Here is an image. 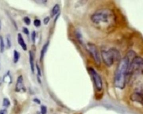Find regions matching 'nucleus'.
Wrapping results in <instances>:
<instances>
[{
	"instance_id": "19",
	"label": "nucleus",
	"mask_w": 143,
	"mask_h": 114,
	"mask_svg": "<svg viewBox=\"0 0 143 114\" xmlns=\"http://www.w3.org/2000/svg\"><path fill=\"white\" fill-rule=\"evenodd\" d=\"M24 21L25 24L26 25H30L31 23V21L30 18H29V17H27V16H25V17H24Z\"/></svg>"
},
{
	"instance_id": "25",
	"label": "nucleus",
	"mask_w": 143,
	"mask_h": 114,
	"mask_svg": "<svg viewBox=\"0 0 143 114\" xmlns=\"http://www.w3.org/2000/svg\"><path fill=\"white\" fill-rule=\"evenodd\" d=\"M23 32L26 35H29V30L26 27L23 28Z\"/></svg>"
},
{
	"instance_id": "23",
	"label": "nucleus",
	"mask_w": 143,
	"mask_h": 114,
	"mask_svg": "<svg viewBox=\"0 0 143 114\" xmlns=\"http://www.w3.org/2000/svg\"><path fill=\"white\" fill-rule=\"evenodd\" d=\"M36 69H37V74H38V76H41V75H42L40 67H39V66L37 63H36Z\"/></svg>"
},
{
	"instance_id": "24",
	"label": "nucleus",
	"mask_w": 143,
	"mask_h": 114,
	"mask_svg": "<svg viewBox=\"0 0 143 114\" xmlns=\"http://www.w3.org/2000/svg\"><path fill=\"white\" fill-rule=\"evenodd\" d=\"M50 21V18L49 16H47L43 19V23L45 25H47Z\"/></svg>"
},
{
	"instance_id": "18",
	"label": "nucleus",
	"mask_w": 143,
	"mask_h": 114,
	"mask_svg": "<svg viewBox=\"0 0 143 114\" xmlns=\"http://www.w3.org/2000/svg\"><path fill=\"white\" fill-rule=\"evenodd\" d=\"M47 107L44 105H42L41 106V114H46L47 113Z\"/></svg>"
},
{
	"instance_id": "11",
	"label": "nucleus",
	"mask_w": 143,
	"mask_h": 114,
	"mask_svg": "<svg viewBox=\"0 0 143 114\" xmlns=\"http://www.w3.org/2000/svg\"><path fill=\"white\" fill-rule=\"evenodd\" d=\"M3 81L5 83H7L9 84H11L12 82V78L11 76V72L10 71H8L3 78Z\"/></svg>"
},
{
	"instance_id": "9",
	"label": "nucleus",
	"mask_w": 143,
	"mask_h": 114,
	"mask_svg": "<svg viewBox=\"0 0 143 114\" xmlns=\"http://www.w3.org/2000/svg\"><path fill=\"white\" fill-rule=\"evenodd\" d=\"M17 40H18V44L22 47V49H23L24 51H26L27 49V45L25 43V42L24 40V38L23 37L22 35L20 33H19L18 34Z\"/></svg>"
},
{
	"instance_id": "17",
	"label": "nucleus",
	"mask_w": 143,
	"mask_h": 114,
	"mask_svg": "<svg viewBox=\"0 0 143 114\" xmlns=\"http://www.w3.org/2000/svg\"><path fill=\"white\" fill-rule=\"evenodd\" d=\"M6 42H7V47L8 49H10L11 46V37L10 36H7L6 37Z\"/></svg>"
},
{
	"instance_id": "14",
	"label": "nucleus",
	"mask_w": 143,
	"mask_h": 114,
	"mask_svg": "<svg viewBox=\"0 0 143 114\" xmlns=\"http://www.w3.org/2000/svg\"><path fill=\"white\" fill-rule=\"evenodd\" d=\"M11 101L7 98H4L3 100V106L5 108H7L11 105Z\"/></svg>"
},
{
	"instance_id": "10",
	"label": "nucleus",
	"mask_w": 143,
	"mask_h": 114,
	"mask_svg": "<svg viewBox=\"0 0 143 114\" xmlns=\"http://www.w3.org/2000/svg\"><path fill=\"white\" fill-rule=\"evenodd\" d=\"M29 63L30 65L31 70L33 74L35 73V63H34V56L31 51H29Z\"/></svg>"
},
{
	"instance_id": "30",
	"label": "nucleus",
	"mask_w": 143,
	"mask_h": 114,
	"mask_svg": "<svg viewBox=\"0 0 143 114\" xmlns=\"http://www.w3.org/2000/svg\"><path fill=\"white\" fill-rule=\"evenodd\" d=\"M0 29H1V25H0Z\"/></svg>"
},
{
	"instance_id": "1",
	"label": "nucleus",
	"mask_w": 143,
	"mask_h": 114,
	"mask_svg": "<svg viewBox=\"0 0 143 114\" xmlns=\"http://www.w3.org/2000/svg\"><path fill=\"white\" fill-rule=\"evenodd\" d=\"M132 59L126 55L120 60L114 75V84L116 88L120 89L124 88L127 82L129 65Z\"/></svg>"
},
{
	"instance_id": "8",
	"label": "nucleus",
	"mask_w": 143,
	"mask_h": 114,
	"mask_svg": "<svg viewBox=\"0 0 143 114\" xmlns=\"http://www.w3.org/2000/svg\"><path fill=\"white\" fill-rule=\"evenodd\" d=\"M130 99L133 101L143 104V92L136 91L130 96Z\"/></svg>"
},
{
	"instance_id": "22",
	"label": "nucleus",
	"mask_w": 143,
	"mask_h": 114,
	"mask_svg": "<svg viewBox=\"0 0 143 114\" xmlns=\"http://www.w3.org/2000/svg\"><path fill=\"white\" fill-rule=\"evenodd\" d=\"M77 36L78 37V38L79 39V41L80 42H82V36L81 34L80 33V31H78L77 32Z\"/></svg>"
},
{
	"instance_id": "5",
	"label": "nucleus",
	"mask_w": 143,
	"mask_h": 114,
	"mask_svg": "<svg viewBox=\"0 0 143 114\" xmlns=\"http://www.w3.org/2000/svg\"><path fill=\"white\" fill-rule=\"evenodd\" d=\"M87 46L88 51L94 60L96 65L100 66L101 63V60L99 51L96 46L93 43H87Z\"/></svg>"
},
{
	"instance_id": "6",
	"label": "nucleus",
	"mask_w": 143,
	"mask_h": 114,
	"mask_svg": "<svg viewBox=\"0 0 143 114\" xmlns=\"http://www.w3.org/2000/svg\"><path fill=\"white\" fill-rule=\"evenodd\" d=\"M89 71L92 76L96 89L98 91L101 90L103 88V81L100 76L92 68H90Z\"/></svg>"
},
{
	"instance_id": "28",
	"label": "nucleus",
	"mask_w": 143,
	"mask_h": 114,
	"mask_svg": "<svg viewBox=\"0 0 143 114\" xmlns=\"http://www.w3.org/2000/svg\"><path fill=\"white\" fill-rule=\"evenodd\" d=\"M87 0H78V1L79 2V4L80 5H82L85 4L87 2Z\"/></svg>"
},
{
	"instance_id": "4",
	"label": "nucleus",
	"mask_w": 143,
	"mask_h": 114,
	"mask_svg": "<svg viewBox=\"0 0 143 114\" xmlns=\"http://www.w3.org/2000/svg\"><path fill=\"white\" fill-rule=\"evenodd\" d=\"M101 56L103 62L108 67L112 66L114 62L121 60V54L117 49L114 48L108 50H102Z\"/></svg>"
},
{
	"instance_id": "15",
	"label": "nucleus",
	"mask_w": 143,
	"mask_h": 114,
	"mask_svg": "<svg viewBox=\"0 0 143 114\" xmlns=\"http://www.w3.org/2000/svg\"><path fill=\"white\" fill-rule=\"evenodd\" d=\"M60 10V5L58 4H56L53 8L52 10V14L53 16L56 15L58 13Z\"/></svg>"
},
{
	"instance_id": "12",
	"label": "nucleus",
	"mask_w": 143,
	"mask_h": 114,
	"mask_svg": "<svg viewBox=\"0 0 143 114\" xmlns=\"http://www.w3.org/2000/svg\"><path fill=\"white\" fill-rule=\"evenodd\" d=\"M49 42H47L43 45V46L42 48V50L41 51V54H40V61H42L43 59L44 55L47 52L48 49V47L49 46Z\"/></svg>"
},
{
	"instance_id": "27",
	"label": "nucleus",
	"mask_w": 143,
	"mask_h": 114,
	"mask_svg": "<svg viewBox=\"0 0 143 114\" xmlns=\"http://www.w3.org/2000/svg\"><path fill=\"white\" fill-rule=\"evenodd\" d=\"M33 101L34 102H35V103H36L37 104H38V105H40V104H41V101H40V100H39L38 98H34L33 99Z\"/></svg>"
},
{
	"instance_id": "20",
	"label": "nucleus",
	"mask_w": 143,
	"mask_h": 114,
	"mask_svg": "<svg viewBox=\"0 0 143 114\" xmlns=\"http://www.w3.org/2000/svg\"><path fill=\"white\" fill-rule=\"evenodd\" d=\"M34 24L35 26L36 27H39L40 26L41 24V21L38 19H36L34 21Z\"/></svg>"
},
{
	"instance_id": "7",
	"label": "nucleus",
	"mask_w": 143,
	"mask_h": 114,
	"mask_svg": "<svg viewBox=\"0 0 143 114\" xmlns=\"http://www.w3.org/2000/svg\"><path fill=\"white\" fill-rule=\"evenodd\" d=\"M15 91L16 92H21L22 91H25V88L24 86V79L22 75L18 76L15 85Z\"/></svg>"
},
{
	"instance_id": "21",
	"label": "nucleus",
	"mask_w": 143,
	"mask_h": 114,
	"mask_svg": "<svg viewBox=\"0 0 143 114\" xmlns=\"http://www.w3.org/2000/svg\"><path fill=\"white\" fill-rule=\"evenodd\" d=\"M36 33L35 31H33L31 35V40L32 41L33 43H35V41H36Z\"/></svg>"
},
{
	"instance_id": "29",
	"label": "nucleus",
	"mask_w": 143,
	"mask_h": 114,
	"mask_svg": "<svg viewBox=\"0 0 143 114\" xmlns=\"http://www.w3.org/2000/svg\"><path fill=\"white\" fill-rule=\"evenodd\" d=\"M7 110L6 109H4L0 110V114H6Z\"/></svg>"
},
{
	"instance_id": "3",
	"label": "nucleus",
	"mask_w": 143,
	"mask_h": 114,
	"mask_svg": "<svg viewBox=\"0 0 143 114\" xmlns=\"http://www.w3.org/2000/svg\"><path fill=\"white\" fill-rule=\"evenodd\" d=\"M142 75H143V58L136 56L129 63L127 79L130 81Z\"/></svg>"
},
{
	"instance_id": "26",
	"label": "nucleus",
	"mask_w": 143,
	"mask_h": 114,
	"mask_svg": "<svg viewBox=\"0 0 143 114\" xmlns=\"http://www.w3.org/2000/svg\"><path fill=\"white\" fill-rule=\"evenodd\" d=\"M35 0L36 2L40 4H45L47 1V0Z\"/></svg>"
},
{
	"instance_id": "13",
	"label": "nucleus",
	"mask_w": 143,
	"mask_h": 114,
	"mask_svg": "<svg viewBox=\"0 0 143 114\" xmlns=\"http://www.w3.org/2000/svg\"><path fill=\"white\" fill-rule=\"evenodd\" d=\"M20 54L19 52L16 51V50H14L13 51V61L14 63H16L20 59Z\"/></svg>"
},
{
	"instance_id": "2",
	"label": "nucleus",
	"mask_w": 143,
	"mask_h": 114,
	"mask_svg": "<svg viewBox=\"0 0 143 114\" xmlns=\"http://www.w3.org/2000/svg\"><path fill=\"white\" fill-rule=\"evenodd\" d=\"M92 21L100 26L110 28L115 23V16L111 10L101 9L95 12L91 17Z\"/></svg>"
},
{
	"instance_id": "16",
	"label": "nucleus",
	"mask_w": 143,
	"mask_h": 114,
	"mask_svg": "<svg viewBox=\"0 0 143 114\" xmlns=\"http://www.w3.org/2000/svg\"><path fill=\"white\" fill-rule=\"evenodd\" d=\"M5 50V44L4 39L1 36H0V52L1 53L4 52Z\"/></svg>"
}]
</instances>
